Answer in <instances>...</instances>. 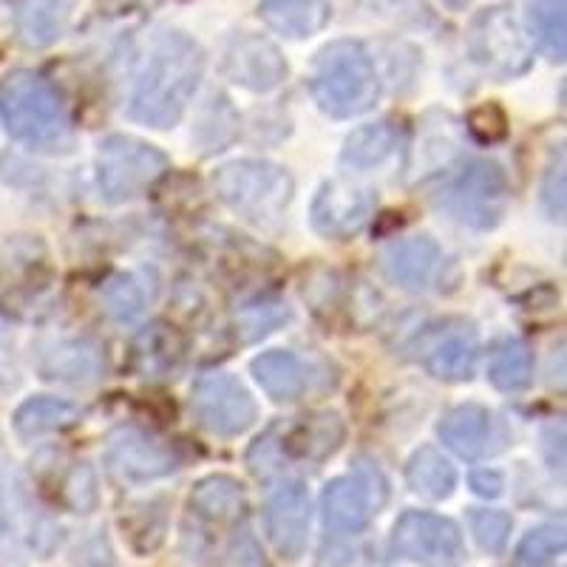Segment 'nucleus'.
<instances>
[{
  "label": "nucleus",
  "instance_id": "nucleus-1",
  "mask_svg": "<svg viewBox=\"0 0 567 567\" xmlns=\"http://www.w3.org/2000/svg\"><path fill=\"white\" fill-rule=\"evenodd\" d=\"M202 49L179 32L151 34L136 71L128 114L151 128H171L182 120L202 78Z\"/></svg>",
  "mask_w": 567,
  "mask_h": 567
},
{
  "label": "nucleus",
  "instance_id": "nucleus-2",
  "mask_svg": "<svg viewBox=\"0 0 567 567\" xmlns=\"http://www.w3.org/2000/svg\"><path fill=\"white\" fill-rule=\"evenodd\" d=\"M312 94L323 114L349 120L369 111L381 94V80L372 58L358 40L323 45L312 71Z\"/></svg>",
  "mask_w": 567,
  "mask_h": 567
},
{
  "label": "nucleus",
  "instance_id": "nucleus-3",
  "mask_svg": "<svg viewBox=\"0 0 567 567\" xmlns=\"http://www.w3.org/2000/svg\"><path fill=\"white\" fill-rule=\"evenodd\" d=\"M0 120L14 140L54 148L71 134L69 111L52 83L34 71H12L0 85Z\"/></svg>",
  "mask_w": 567,
  "mask_h": 567
},
{
  "label": "nucleus",
  "instance_id": "nucleus-4",
  "mask_svg": "<svg viewBox=\"0 0 567 567\" xmlns=\"http://www.w3.org/2000/svg\"><path fill=\"white\" fill-rule=\"evenodd\" d=\"M60 525L18 474L0 471V567H27L60 548Z\"/></svg>",
  "mask_w": 567,
  "mask_h": 567
},
{
  "label": "nucleus",
  "instance_id": "nucleus-5",
  "mask_svg": "<svg viewBox=\"0 0 567 567\" xmlns=\"http://www.w3.org/2000/svg\"><path fill=\"white\" fill-rule=\"evenodd\" d=\"M213 187L227 207L258 227H276L292 199V176L272 162L245 159L216 171Z\"/></svg>",
  "mask_w": 567,
  "mask_h": 567
},
{
  "label": "nucleus",
  "instance_id": "nucleus-6",
  "mask_svg": "<svg viewBox=\"0 0 567 567\" xmlns=\"http://www.w3.org/2000/svg\"><path fill=\"white\" fill-rule=\"evenodd\" d=\"M343 440V423L338 414L301 417L292 425H276L252 443L247 463L258 480H270L284 471V454L301 460H323L336 452Z\"/></svg>",
  "mask_w": 567,
  "mask_h": 567
},
{
  "label": "nucleus",
  "instance_id": "nucleus-7",
  "mask_svg": "<svg viewBox=\"0 0 567 567\" xmlns=\"http://www.w3.org/2000/svg\"><path fill=\"white\" fill-rule=\"evenodd\" d=\"M437 207L452 213L457 221L471 227H494L503 219L505 202H508V182L499 165L474 159L445 182L434 196Z\"/></svg>",
  "mask_w": 567,
  "mask_h": 567
},
{
  "label": "nucleus",
  "instance_id": "nucleus-8",
  "mask_svg": "<svg viewBox=\"0 0 567 567\" xmlns=\"http://www.w3.org/2000/svg\"><path fill=\"white\" fill-rule=\"evenodd\" d=\"M165 171L168 159L148 142L134 136H109L100 145L97 185L103 199L109 202H128L142 196L159 182Z\"/></svg>",
  "mask_w": 567,
  "mask_h": 567
},
{
  "label": "nucleus",
  "instance_id": "nucleus-9",
  "mask_svg": "<svg viewBox=\"0 0 567 567\" xmlns=\"http://www.w3.org/2000/svg\"><path fill=\"white\" fill-rule=\"evenodd\" d=\"M386 503V480L374 465H358L349 477H338L323 488L321 511L329 536H358Z\"/></svg>",
  "mask_w": 567,
  "mask_h": 567
},
{
  "label": "nucleus",
  "instance_id": "nucleus-10",
  "mask_svg": "<svg viewBox=\"0 0 567 567\" xmlns=\"http://www.w3.org/2000/svg\"><path fill=\"white\" fill-rule=\"evenodd\" d=\"M389 550L398 559L420 567H452L463 556V534L445 516L429 511H406L392 528Z\"/></svg>",
  "mask_w": 567,
  "mask_h": 567
},
{
  "label": "nucleus",
  "instance_id": "nucleus-11",
  "mask_svg": "<svg viewBox=\"0 0 567 567\" xmlns=\"http://www.w3.org/2000/svg\"><path fill=\"white\" fill-rule=\"evenodd\" d=\"M54 281L49 252L38 239H14L0 252V307L23 316Z\"/></svg>",
  "mask_w": 567,
  "mask_h": 567
},
{
  "label": "nucleus",
  "instance_id": "nucleus-12",
  "mask_svg": "<svg viewBox=\"0 0 567 567\" xmlns=\"http://www.w3.org/2000/svg\"><path fill=\"white\" fill-rule=\"evenodd\" d=\"M471 58L496 78H514L530 65L528 43L508 9H485L474 18L468 34Z\"/></svg>",
  "mask_w": 567,
  "mask_h": 567
},
{
  "label": "nucleus",
  "instance_id": "nucleus-13",
  "mask_svg": "<svg viewBox=\"0 0 567 567\" xmlns=\"http://www.w3.org/2000/svg\"><path fill=\"white\" fill-rule=\"evenodd\" d=\"M194 412L207 432L236 437L256 420V403L236 378L225 372L205 374L194 389Z\"/></svg>",
  "mask_w": 567,
  "mask_h": 567
},
{
  "label": "nucleus",
  "instance_id": "nucleus-14",
  "mask_svg": "<svg viewBox=\"0 0 567 567\" xmlns=\"http://www.w3.org/2000/svg\"><path fill=\"white\" fill-rule=\"evenodd\" d=\"M414 358L440 381H468L477 367V332L465 321L434 323L414 343Z\"/></svg>",
  "mask_w": 567,
  "mask_h": 567
},
{
  "label": "nucleus",
  "instance_id": "nucleus-15",
  "mask_svg": "<svg viewBox=\"0 0 567 567\" xmlns=\"http://www.w3.org/2000/svg\"><path fill=\"white\" fill-rule=\"evenodd\" d=\"M440 437L454 454L465 460H485L508 445V429L494 412L477 403L452 409L440 423Z\"/></svg>",
  "mask_w": 567,
  "mask_h": 567
},
{
  "label": "nucleus",
  "instance_id": "nucleus-16",
  "mask_svg": "<svg viewBox=\"0 0 567 567\" xmlns=\"http://www.w3.org/2000/svg\"><path fill=\"white\" fill-rule=\"evenodd\" d=\"M265 519L272 548H276L284 559L296 561L298 556L307 550L312 519L310 494H307L303 483L290 480V483L278 485L270 494Z\"/></svg>",
  "mask_w": 567,
  "mask_h": 567
},
{
  "label": "nucleus",
  "instance_id": "nucleus-17",
  "mask_svg": "<svg viewBox=\"0 0 567 567\" xmlns=\"http://www.w3.org/2000/svg\"><path fill=\"white\" fill-rule=\"evenodd\" d=\"M374 199L363 187L347 182H329L312 202V227L327 239H352L372 216Z\"/></svg>",
  "mask_w": 567,
  "mask_h": 567
},
{
  "label": "nucleus",
  "instance_id": "nucleus-18",
  "mask_svg": "<svg viewBox=\"0 0 567 567\" xmlns=\"http://www.w3.org/2000/svg\"><path fill=\"white\" fill-rule=\"evenodd\" d=\"M109 465L116 477L145 483V480L165 477V474L176 471L179 460L168 443L148 437L140 429H123L111 440Z\"/></svg>",
  "mask_w": 567,
  "mask_h": 567
},
{
  "label": "nucleus",
  "instance_id": "nucleus-19",
  "mask_svg": "<svg viewBox=\"0 0 567 567\" xmlns=\"http://www.w3.org/2000/svg\"><path fill=\"white\" fill-rule=\"evenodd\" d=\"M225 71L230 74V80H236L245 89L270 91L287 78V63L270 40L241 34L227 45Z\"/></svg>",
  "mask_w": 567,
  "mask_h": 567
},
{
  "label": "nucleus",
  "instance_id": "nucleus-20",
  "mask_svg": "<svg viewBox=\"0 0 567 567\" xmlns=\"http://www.w3.org/2000/svg\"><path fill=\"white\" fill-rule=\"evenodd\" d=\"M38 369L45 381L94 383L105 372V354L97 343L58 338L38 347Z\"/></svg>",
  "mask_w": 567,
  "mask_h": 567
},
{
  "label": "nucleus",
  "instance_id": "nucleus-21",
  "mask_svg": "<svg viewBox=\"0 0 567 567\" xmlns=\"http://www.w3.org/2000/svg\"><path fill=\"white\" fill-rule=\"evenodd\" d=\"M383 270L406 290H425L443 270V250L425 236L394 241L383 252Z\"/></svg>",
  "mask_w": 567,
  "mask_h": 567
},
{
  "label": "nucleus",
  "instance_id": "nucleus-22",
  "mask_svg": "<svg viewBox=\"0 0 567 567\" xmlns=\"http://www.w3.org/2000/svg\"><path fill=\"white\" fill-rule=\"evenodd\" d=\"M252 374L272 400H298L310 392L312 369L292 352H265L252 361Z\"/></svg>",
  "mask_w": 567,
  "mask_h": 567
},
{
  "label": "nucleus",
  "instance_id": "nucleus-23",
  "mask_svg": "<svg viewBox=\"0 0 567 567\" xmlns=\"http://www.w3.org/2000/svg\"><path fill=\"white\" fill-rule=\"evenodd\" d=\"M190 511L213 525H239L247 516V496L233 477H207L190 494Z\"/></svg>",
  "mask_w": 567,
  "mask_h": 567
},
{
  "label": "nucleus",
  "instance_id": "nucleus-24",
  "mask_svg": "<svg viewBox=\"0 0 567 567\" xmlns=\"http://www.w3.org/2000/svg\"><path fill=\"white\" fill-rule=\"evenodd\" d=\"M74 0H20L18 34L32 49L52 45L65 32Z\"/></svg>",
  "mask_w": 567,
  "mask_h": 567
},
{
  "label": "nucleus",
  "instance_id": "nucleus-25",
  "mask_svg": "<svg viewBox=\"0 0 567 567\" xmlns=\"http://www.w3.org/2000/svg\"><path fill=\"white\" fill-rule=\"evenodd\" d=\"M332 7L329 0H265L261 18L284 38H310L327 27Z\"/></svg>",
  "mask_w": 567,
  "mask_h": 567
},
{
  "label": "nucleus",
  "instance_id": "nucleus-26",
  "mask_svg": "<svg viewBox=\"0 0 567 567\" xmlns=\"http://www.w3.org/2000/svg\"><path fill=\"white\" fill-rule=\"evenodd\" d=\"M400 145H403V131L394 123L363 125L343 145V165L354 171H372L392 159Z\"/></svg>",
  "mask_w": 567,
  "mask_h": 567
},
{
  "label": "nucleus",
  "instance_id": "nucleus-27",
  "mask_svg": "<svg viewBox=\"0 0 567 567\" xmlns=\"http://www.w3.org/2000/svg\"><path fill=\"white\" fill-rule=\"evenodd\" d=\"M406 480L409 488L414 494H420L423 499H432V503H440V499H449L457 488V471L437 449L425 445L409 460L406 465Z\"/></svg>",
  "mask_w": 567,
  "mask_h": 567
},
{
  "label": "nucleus",
  "instance_id": "nucleus-28",
  "mask_svg": "<svg viewBox=\"0 0 567 567\" xmlns=\"http://www.w3.org/2000/svg\"><path fill=\"white\" fill-rule=\"evenodd\" d=\"M83 412H80L74 403L58 398H34L27 400L23 406L14 414V429H18L20 437H40V434H52L63 432V429H71L78 425Z\"/></svg>",
  "mask_w": 567,
  "mask_h": 567
},
{
  "label": "nucleus",
  "instance_id": "nucleus-29",
  "mask_svg": "<svg viewBox=\"0 0 567 567\" xmlns=\"http://www.w3.org/2000/svg\"><path fill=\"white\" fill-rule=\"evenodd\" d=\"M491 383L503 392H523L530 386V378H534V358H530V349L516 338H508L491 354Z\"/></svg>",
  "mask_w": 567,
  "mask_h": 567
},
{
  "label": "nucleus",
  "instance_id": "nucleus-30",
  "mask_svg": "<svg viewBox=\"0 0 567 567\" xmlns=\"http://www.w3.org/2000/svg\"><path fill=\"white\" fill-rule=\"evenodd\" d=\"M530 29L548 58L565 60V0L530 3Z\"/></svg>",
  "mask_w": 567,
  "mask_h": 567
},
{
  "label": "nucleus",
  "instance_id": "nucleus-31",
  "mask_svg": "<svg viewBox=\"0 0 567 567\" xmlns=\"http://www.w3.org/2000/svg\"><path fill=\"white\" fill-rule=\"evenodd\" d=\"M136 349H151V354H136L140 358V369L145 374H168V369L174 372L176 361L182 354V343L176 338V332H171L168 327H154L148 329L145 336L140 338Z\"/></svg>",
  "mask_w": 567,
  "mask_h": 567
},
{
  "label": "nucleus",
  "instance_id": "nucleus-32",
  "mask_svg": "<svg viewBox=\"0 0 567 567\" xmlns=\"http://www.w3.org/2000/svg\"><path fill=\"white\" fill-rule=\"evenodd\" d=\"M565 528L561 525H542L530 530L516 548V567H548L565 550Z\"/></svg>",
  "mask_w": 567,
  "mask_h": 567
},
{
  "label": "nucleus",
  "instance_id": "nucleus-33",
  "mask_svg": "<svg viewBox=\"0 0 567 567\" xmlns=\"http://www.w3.org/2000/svg\"><path fill=\"white\" fill-rule=\"evenodd\" d=\"M471 534L488 556H499L505 550L514 530V519L503 511H471Z\"/></svg>",
  "mask_w": 567,
  "mask_h": 567
},
{
  "label": "nucleus",
  "instance_id": "nucleus-34",
  "mask_svg": "<svg viewBox=\"0 0 567 567\" xmlns=\"http://www.w3.org/2000/svg\"><path fill=\"white\" fill-rule=\"evenodd\" d=\"M105 310L116 318V321H136L145 310V292L140 284L131 276L111 278L109 287L103 290Z\"/></svg>",
  "mask_w": 567,
  "mask_h": 567
},
{
  "label": "nucleus",
  "instance_id": "nucleus-35",
  "mask_svg": "<svg viewBox=\"0 0 567 567\" xmlns=\"http://www.w3.org/2000/svg\"><path fill=\"white\" fill-rule=\"evenodd\" d=\"M219 567H270L265 550L258 545L256 534H252L247 525H241V530H236L230 539V545L221 554Z\"/></svg>",
  "mask_w": 567,
  "mask_h": 567
},
{
  "label": "nucleus",
  "instance_id": "nucleus-36",
  "mask_svg": "<svg viewBox=\"0 0 567 567\" xmlns=\"http://www.w3.org/2000/svg\"><path fill=\"white\" fill-rule=\"evenodd\" d=\"M468 128L483 142L503 140L505 136V114L496 105H483V109L471 111Z\"/></svg>",
  "mask_w": 567,
  "mask_h": 567
},
{
  "label": "nucleus",
  "instance_id": "nucleus-37",
  "mask_svg": "<svg viewBox=\"0 0 567 567\" xmlns=\"http://www.w3.org/2000/svg\"><path fill=\"white\" fill-rule=\"evenodd\" d=\"M471 485H474V491L480 496H499L503 494V474H496V471H477L471 477Z\"/></svg>",
  "mask_w": 567,
  "mask_h": 567
},
{
  "label": "nucleus",
  "instance_id": "nucleus-38",
  "mask_svg": "<svg viewBox=\"0 0 567 567\" xmlns=\"http://www.w3.org/2000/svg\"><path fill=\"white\" fill-rule=\"evenodd\" d=\"M14 386H18V372H14V363H12V354H9L7 341L0 338V398Z\"/></svg>",
  "mask_w": 567,
  "mask_h": 567
}]
</instances>
